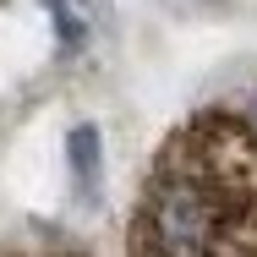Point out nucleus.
Returning <instances> with one entry per match:
<instances>
[{"label":"nucleus","instance_id":"f257e3e1","mask_svg":"<svg viewBox=\"0 0 257 257\" xmlns=\"http://www.w3.org/2000/svg\"><path fill=\"white\" fill-rule=\"evenodd\" d=\"M126 257H257V126L246 115L203 109L164 137Z\"/></svg>","mask_w":257,"mask_h":257},{"label":"nucleus","instance_id":"f03ea898","mask_svg":"<svg viewBox=\"0 0 257 257\" xmlns=\"http://www.w3.org/2000/svg\"><path fill=\"white\" fill-rule=\"evenodd\" d=\"M71 170L82 186H93V170H99V132L93 126H77L71 132Z\"/></svg>","mask_w":257,"mask_h":257},{"label":"nucleus","instance_id":"7ed1b4c3","mask_svg":"<svg viewBox=\"0 0 257 257\" xmlns=\"http://www.w3.org/2000/svg\"><path fill=\"white\" fill-rule=\"evenodd\" d=\"M50 257H71V252H50Z\"/></svg>","mask_w":257,"mask_h":257}]
</instances>
